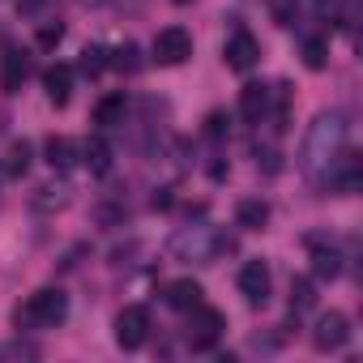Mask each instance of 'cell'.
Masks as SVG:
<instances>
[{
    "mask_svg": "<svg viewBox=\"0 0 363 363\" xmlns=\"http://www.w3.org/2000/svg\"><path fill=\"white\" fill-rule=\"evenodd\" d=\"M124 116H128V94H124V90L103 94V99L94 103V124H99V128H120Z\"/></svg>",
    "mask_w": 363,
    "mask_h": 363,
    "instance_id": "16",
    "label": "cell"
},
{
    "mask_svg": "<svg viewBox=\"0 0 363 363\" xmlns=\"http://www.w3.org/2000/svg\"><path fill=\"white\" fill-rule=\"evenodd\" d=\"M269 286H274L269 265L265 261H244V269H240V295L248 299V308H265L269 303Z\"/></svg>",
    "mask_w": 363,
    "mask_h": 363,
    "instance_id": "9",
    "label": "cell"
},
{
    "mask_svg": "<svg viewBox=\"0 0 363 363\" xmlns=\"http://www.w3.org/2000/svg\"><path fill=\"white\" fill-rule=\"evenodd\" d=\"M223 333H227V316H223L218 308H206V303H197V308L189 312L184 342H189L193 350H214V346L223 342Z\"/></svg>",
    "mask_w": 363,
    "mask_h": 363,
    "instance_id": "4",
    "label": "cell"
},
{
    "mask_svg": "<svg viewBox=\"0 0 363 363\" xmlns=\"http://www.w3.org/2000/svg\"><path fill=\"white\" fill-rule=\"evenodd\" d=\"M43 90H48V103L52 107H69V99H73V69L69 65L43 69Z\"/></svg>",
    "mask_w": 363,
    "mask_h": 363,
    "instance_id": "15",
    "label": "cell"
},
{
    "mask_svg": "<svg viewBox=\"0 0 363 363\" xmlns=\"http://www.w3.org/2000/svg\"><path fill=\"white\" fill-rule=\"evenodd\" d=\"M167 206H171V189H158L154 193V210H167Z\"/></svg>",
    "mask_w": 363,
    "mask_h": 363,
    "instance_id": "28",
    "label": "cell"
},
{
    "mask_svg": "<svg viewBox=\"0 0 363 363\" xmlns=\"http://www.w3.org/2000/svg\"><path fill=\"white\" fill-rule=\"evenodd\" d=\"M223 60H227L231 73H252V69L261 65V43H257V35L244 30V26H235L231 39H227V48H223Z\"/></svg>",
    "mask_w": 363,
    "mask_h": 363,
    "instance_id": "8",
    "label": "cell"
},
{
    "mask_svg": "<svg viewBox=\"0 0 363 363\" xmlns=\"http://www.w3.org/2000/svg\"><path fill=\"white\" fill-rule=\"evenodd\" d=\"M60 39H65V22H60V18H43L39 30H35V43H39L43 52H56Z\"/></svg>",
    "mask_w": 363,
    "mask_h": 363,
    "instance_id": "24",
    "label": "cell"
},
{
    "mask_svg": "<svg viewBox=\"0 0 363 363\" xmlns=\"http://www.w3.org/2000/svg\"><path fill=\"white\" fill-rule=\"evenodd\" d=\"M316 5H320V9H325V5H329V0H316Z\"/></svg>",
    "mask_w": 363,
    "mask_h": 363,
    "instance_id": "29",
    "label": "cell"
},
{
    "mask_svg": "<svg viewBox=\"0 0 363 363\" xmlns=\"http://www.w3.org/2000/svg\"><path fill=\"white\" fill-rule=\"evenodd\" d=\"M269 103H274V90H269L265 82H248V86L240 90V116H244L248 124H265V120H269Z\"/></svg>",
    "mask_w": 363,
    "mask_h": 363,
    "instance_id": "10",
    "label": "cell"
},
{
    "mask_svg": "<svg viewBox=\"0 0 363 363\" xmlns=\"http://www.w3.org/2000/svg\"><path fill=\"white\" fill-rule=\"evenodd\" d=\"M303 65H308L312 73H320V69L329 65V39H325V35H308V39H303Z\"/></svg>",
    "mask_w": 363,
    "mask_h": 363,
    "instance_id": "22",
    "label": "cell"
},
{
    "mask_svg": "<svg viewBox=\"0 0 363 363\" xmlns=\"http://www.w3.org/2000/svg\"><path fill=\"white\" fill-rule=\"evenodd\" d=\"M150 337V308L141 303H128L116 312V346L120 350H141Z\"/></svg>",
    "mask_w": 363,
    "mask_h": 363,
    "instance_id": "6",
    "label": "cell"
},
{
    "mask_svg": "<svg viewBox=\"0 0 363 363\" xmlns=\"http://www.w3.org/2000/svg\"><path fill=\"white\" fill-rule=\"evenodd\" d=\"M308 248H312V278L333 282V278L342 274V252H337L325 235H308Z\"/></svg>",
    "mask_w": 363,
    "mask_h": 363,
    "instance_id": "11",
    "label": "cell"
},
{
    "mask_svg": "<svg viewBox=\"0 0 363 363\" xmlns=\"http://www.w3.org/2000/svg\"><path fill=\"white\" fill-rule=\"evenodd\" d=\"M235 227L244 231H265L269 227V201L265 197H244L235 206Z\"/></svg>",
    "mask_w": 363,
    "mask_h": 363,
    "instance_id": "17",
    "label": "cell"
},
{
    "mask_svg": "<svg viewBox=\"0 0 363 363\" xmlns=\"http://www.w3.org/2000/svg\"><path fill=\"white\" fill-rule=\"evenodd\" d=\"M30 73H35V65H30L26 52H5V56H0V90H5V94H18Z\"/></svg>",
    "mask_w": 363,
    "mask_h": 363,
    "instance_id": "12",
    "label": "cell"
},
{
    "mask_svg": "<svg viewBox=\"0 0 363 363\" xmlns=\"http://www.w3.org/2000/svg\"><path fill=\"white\" fill-rule=\"evenodd\" d=\"M235 244L227 235H218L206 223H189V227H175V235L167 240V252L175 261H193V265H210L218 252H231Z\"/></svg>",
    "mask_w": 363,
    "mask_h": 363,
    "instance_id": "2",
    "label": "cell"
},
{
    "mask_svg": "<svg viewBox=\"0 0 363 363\" xmlns=\"http://www.w3.org/2000/svg\"><path fill=\"white\" fill-rule=\"evenodd\" d=\"M43 154H48V167L52 171H73V162H77V145L69 137H48Z\"/></svg>",
    "mask_w": 363,
    "mask_h": 363,
    "instance_id": "18",
    "label": "cell"
},
{
    "mask_svg": "<svg viewBox=\"0 0 363 363\" xmlns=\"http://www.w3.org/2000/svg\"><path fill=\"white\" fill-rule=\"evenodd\" d=\"M141 52H137V43H120L116 52H111V69H120V73H137L141 69V60H137Z\"/></svg>",
    "mask_w": 363,
    "mask_h": 363,
    "instance_id": "26",
    "label": "cell"
},
{
    "mask_svg": "<svg viewBox=\"0 0 363 363\" xmlns=\"http://www.w3.org/2000/svg\"><path fill=\"white\" fill-rule=\"evenodd\" d=\"M346 342H350V316L337 312V308L320 312L316 325H312V346H316L320 354H333V350H342Z\"/></svg>",
    "mask_w": 363,
    "mask_h": 363,
    "instance_id": "7",
    "label": "cell"
},
{
    "mask_svg": "<svg viewBox=\"0 0 363 363\" xmlns=\"http://www.w3.org/2000/svg\"><path fill=\"white\" fill-rule=\"evenodd\" d=\"M30 171V141H13L9 154H5V175L9 179H22Z\"/></svg>",
    "mask_w": 363,
    "mask_h": 363,
    "instance_id": "23",
    "label": "cell"
},
{
    "mask_svg": "<svg viewBox=\"0 0 363 363\" xmlns=\"http://www.w3.org/2000/svg\"><path fill=\"white\" fill-rule=\"evenodd\" d=\"M189 56H193V35H189L184 26H167V30H158L154 43H150V60H154L158 69H175V65H184Z\"/></svg>",
    "mask_w": 363,
    "mask_h": 363,
    "instance_id": "5",
    "label": "cell"
},
{
    "mask_svg": "<svg viewBox=\"0 0 363 363\" xmlns=\"http://www.w3.org/2000/svg\"><path fill=\"white\" fill-rule=\"evenodd\" d=\"M103 69H111V52L99 48V43H90V48L82 52V60H77V73H82V77H99Z\"/></svg>",
    "mask_w": 363,
    "mask_h": 363,
    "instance_id": "20",
    "label": "cell"
},
{
    "mask_svg": "<svg viewBox=\"0 0 363 363\" xmlns=\"http://www.w3.org/2000/svg\"><path fill=\"white\" fill-rule=\"evenodd\" d=\"M77 154H82V162H86V171H90V175H111V167H116V150L107 145V137H103V133L86 137Z\"/></svg>",
    "mask_w": 363,
    "mask_h": 363,
    "instance_id": "13",
    "label": "cell"
},
{
    "mask_svg": "<svg viewBox=\"0 0 363 363\" xmlns=\"http://www.w3.org/2000/svg\"><path fill=\"white\" fill-rule=\"evenodd\" d=\"M162 299H167V308H175V312H193L197 303H206V291H201L197 278H175V282H167Z\"/></svg>",
    "mask_w": 363,
    "mask_h": 363,
    "instance_id": "14",
    "label": "cell"
},
{
    "mask_svg": "<svg viewBox=\"0 0 363 363\" xmlns=\"http://www.w3.org/2000/svg\"><path fill=\"white\" fill-rule=\"evenodd\" d=\"M312 308H316V278H295L291 282V316L299 320Z\"/></svg>",
    "mask_w": 363,
    "mask_h": 363,
    "instance_id": "19",
    "label": "cell"
},
{
    "mask_svg": "<svg viewBox=\"0 0 363 363\" xmlns=\"http://www.w3.org/2000/svg\"><path fill=\"white\" fill-rule=\"evenodd\" d=\"M346 137H350V124H346V116L342 111H320V116H312V124H308V133H303V141H299V171L312 179L325 175V167L346 150Z\"/></svg>",
    "mask_w": 363,
    "mask_h": 363,
    "instance_id": "1",
    "label": "cell"
},
{
    "mask_svg": "<svg viewBox=\"0 0 363 363\" xmlns=\"http://www.w3.org/2000/svg\"><path fill=\"white\" fill-rule=\"evenodd\" d=\"M227 128H231V120H227L223 111H210V116H206V137H210V141H223Z\"/></svg>",
    "mask_w": 363,
    "mask_h": 363,
    "instance_id": "27",
    "label": "cell"
},
{
    "mask_svg": "<svg viewBox=\"0 0 363 363\" xmlns=\"http://www.w3.org/2000/svg\"><path fill=\"white\" fill-rule=\"evenodd\" d=\"M39 214H52V210H65L69 206V189L65 184H43L39 193H35V201H30Z\"/></svg>",
    "mask_w": 363,
    "mask_h": 363,
    "instance_id": "21",
    "label": "cell"
},
{
    "mask_svg": "<svg viewBox=\"0 0 363 363\" xmlns=\"http://www.w3.org/2000/svg\"><path fill=\"white\" fill-rule=\"evenodd\" d=\"M265 5H269V18H274L282 30L299 26V0H265Z\"/></svg>",
    "mask_w": 363,
    "mask_h": 363,
    "instance_id": "25",
    "label": "cell"
},
{
    "mask_svg": "<svg viewBox=\"0 0 363 363\" xmlns=\"http://www.w3.org/2000/svg\"><path fill=\"white\" fill-rule=\"evenodd\" d=\"M69 320V295L60 286H43L35 291L18 312H13V329L18 333H39V329H60Z\"/></svg>",
    "mask_w": 363,
    "mask_h": 363,
    "instance_id": "3",
    "label": "cell"
}]
</instances>
